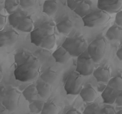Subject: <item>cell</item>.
Masks as SVG:
<instances>
[{
	"mask_svg": "<svg viewBox=\"0 0 122 114\" xmlns=\"http://www.w3.org/2000/svg\"><path fill=\"white\" fill-rule=\"evenodd\" d=\"M39 74V63L38 59L33 54L27 62L18 65L14 71L17 80L21 82H29L34 80Z\"/></svg>",
	"mask_w": 122,
	"mask_h": 114,
	"instance_id": "cell-1",
	"label": "cell"
},
{
	"mask_svg": "<svg viewBox=\"0 0 122 114\" xmlns=\"http://www.w3.org/2000/svg\"><path fill=\"white\" fill-rule=\"evenodd\" d=\"M107 42L104 38H98L94 39L88 46V52L94 63L101 62L106 53Z\"/></svg>",
	"mask_w": 122,
	"mask_h": 114,
	"instance_id": "cell-2",
	"label": "cell"
},
{
	"mask_svg": "<svg viewBox=\"0 0 122 114\" xmlns=\"http://www.w3.org/2000/svg\"><path fill=\"white\" fill-rule=\"evenodd\" d=\"M110 20V14L101 10L92 11L82 18L84 26L88 27H97L104 26Z\"/></svg>",
	"mask_w": 122,
	"mask_h": 114,
	"instance_id": "cell-3",
	"label": "cell"
},
{
	"mask_svg": "<svg viewBox=\"0 0 122 114\" xmlns=\"http://www.w3.org/2000/svg\"><path fill=\"white\" fill-rule=\"evenodd\" d=\"M56 26L51 22H45L30 32L32 43L41 46L43 40L50 34L54 33Z\"/></svg>",
	"mask_w": 122,
	"mask_h": 114,
	"instance_id": "cell-4",
	"label": "cell"
},
{
	"mask_svg": "<svg viewBox=\"0 0 122 114\" xmlns=\"http://www.w3.org/2000/svg\"><path fill=\"white\" fill-rule=\"evenodd\" d=\"M62 46L70 53L72 57H78L87 48L86 42L79 37L67 38L63 42Z\"/></svg>",
	"mask_w": 122,
	"mask_h": 114,
	"instance_id": "cell-5",
	"label": "cell"
},
{
	"mask_svg": "<svg viewBox=\"0 0 122 114\" xmlns=\"http://www.w3.org/2000/svg\"><path fill=\"white\" fill-rule=\"evenodd\" d=\"M83 80L81 75L77 71L71 72L67 78L64 84V90L67 95H77L82 89Z\"/></svg>",
	"mask_w": 122,
	"mask_h": 114,
	"instance_id": "cell-6",
	"label": "cell"
},
{
	"mask_svg": "<svg viewBox=\"0 0 122 114\" xmlns=\"http://www.w3.org/2000/svg\"><path fill=\"white\" fill-rule=\"evenodd\" d=\"M94 62L89 56L81 55L77 57L76 71L83 76H89L94 71Z\"/></svg>",
	"mask_w": 122,
	"mask_h": 114,
	"instance_id": "cell-7",
	"label": "cell"
},
{
	"mask_svg": "<svg viewBox=\"0 0 122 114\" xmlns=\"http://www.w3.org/2000/svg\"><path fill=\"white\" fill-rule=\"evenodd\" d=\"M21 93L15 88L7 90L2 103L6 107L8 111L13 112L18 108Z\"/></svg>",
	"mask_w": 122,
	"mask_h": 114,
	"instance_id": "cell-8",
	"label": "cell"
},
{
	"mask_svg": "<svg viewBox=\"0 0 122 114\" xmlns=\"http://www.w3.org/2000/svg\"><path fill=\"white\" fill-rule=\"evenodd\" d=\"M97 7L99 10L108 14L117 13L122 7V0H98Z\"/></svg>",
	"mask_w": 122,
	"mask_h": 114,
	"instance_id": "cell-9",
	"label": "cell"
},
{
	"mask_svg": "<svg viewBox=\"0 0 122 114\" xmlns=\"http://www.w3.org/2000/svg\"><path fill=\"white\" fill-rule=\"evenodd\" d=\"M19 34L14 30L0 31V48L11 46L16 43Z\"/></svg>",
	"mask_w": 122,
	"mask_h": 114,
	"instance_id": "cell-10",
	"label": "cell"
},
{
	"mask_svg": "<svg viewBox=\"0 0 122 114\" xmlns=\"http://www.w3.org/2000/svg\"><path fill=\"white\" fill-rule=\"evenodd\" d=\"M120 92V91L107 85L101 94L104 103L109 104H112L115 103L117 97Z\"/></svg>",
	"mask_w": 122,
	"mask_h": 114,
	"instance_id": "cell-11",
	"label": "cell"
},
{
	"mask_svg": "<svg viewBox=\"0 0 122 114\" xmlns=\"http://www.w3.org/2000/svg\"><path fill=\"white\" fill-rule=\"evenodd\" d=\"M52 57L57 63L63 64L67 62L72 56L63 46H61L53 52Z\"/></svg>",
	"mask_w": 122,
	"mask_h": 114,
	"instance_id": "cell-12",
	"label": "cell"
},
{
	"mask_svg": "<svg viewBox=\"0 0 122 114\" xmlns=\"http://www.w3.org/2000/svg\"><path fill=\"white\" fill-rule=\"evenodd\" d=\"M36 88L38 94L42 99H47L50 97L52 91L51 84L46 83L43 80H38L36 83Z\"/></svg>",
	"mask_w": 122,
	"mask_h": 114,
	"instance_id": "cell-13",
	"label": "cell"
},
{
	"mask_svg": "<svg viewBox=\"0 0 122 114\" xmlns=\"http://www.w3.org/2000/svg\"><path fill=\"white\" fill-rule=\"evenodd\" d=\"M93 76L97 81L101 83H108L110 80V71L106 67H98L94 70Z\"/></svg>",
	"mask_w": 122,
	"mask_h": 114,
	"instance_id": "cell-14",
	"label": "cell"
},
{
	"mask_svg": "<svg viewBox=\"0 0 122 114\" xmlns=\"http://www.w3.org/2000/svg\"><path fill=\"white\" fill-rule=\"evenodd\" d=\"M84 102L91 103L97 98V93L95 89L91 86H87L85 88H82L79 93Z\"/></svg>",
	"mask_w": 122,
	"mask_h": 114,
	"instance_id": "cell-15",
	"label": "cell"
},
{
	"mask_svg": "<svg viewBox=\"0 0 122 114\" xmlns=\"http://www.w3.org/2000/svg\"><path fill=\"white\" fill-rule=\"evenodd\" d=\"M22 94L26 100L29 103L38 99L39 97L36 86L35 84H30L28 86L23 90Z\"/></svg>",
	"mask_w": 122,
	"mask_h": 114,
	"instance_id": "cell-16",
	"label": "cell"
},
{
	"mask_svg": "<svg viewBox=\"0 0 122 114\" xmlns=\"http://www.w3.org/2000/svg\"><path fill=\"white\" fill-rule=\"evenodd\" d=\"M73 23L71 20L66 19L58 23L56 27L60 33L67 36L71 33L73 29Z\"/></svg>",
	"mask_w": 122,
	"mask_h": 114,
	"instance_id": "cell-17",
	"label": "cell"
},
{
	"mask_svg": "<svg viewBox=\"0 0 122 114\" xmlns=\"http://www.w3.org/2000/svg\"><path fill=\"white\" fill-rule=\"evenodd\" d=\"M58 9V4L54 0H45L43 5V12L48 16L54 15Z\"/></svg>",
	"mask_w": 122,
	"mask_h": 114,
	"instance_id": "cell-18",
	"label": "cell"
},
{
	"mask_svg": "<svg viewBox=\"0 0 122 114\" xmlns=\"http://www.w3.org/2000/svg\"><path fill=\"white\" fill-rule=\"evenodd\" d=\"M74 12L81 17H84L92 12L91 5L88 1L83 0L74 10Z\"/></svg>",
	"mask_w": 122,
	"mask_h": 114,
	"instance_id": "cell-19",
	"label": "cell"
},
{
	"mask_svg": "<svg viewBox=\"0 0 122 114\" xmlns=\"http://www.w3.org/2000/svg\"><path fill=\"white\" fill-rule=\"evenodd\" d=\"M33 28V21L32 18L26 15L20 21L17 29L25 33H30Z\"/></svg>",
	"mask_w": 122,
	"mask_h": 114,
	"instance_id": "cell-20",
	"label": "cell"
},
{
	"mask_svg": "<svg viewBox=\"0 0 122 114\" xmlns=\"http://www.w3.org/2000/svg\"><path fill=\"white\" fill-rule=\"evenodd\" d=\"M106 36L109 40H117L122 37V27L118 26H113L107 31Z\"/></svg>",
	"mask_w": 122,
	"mask_h": 114,
	"instance_id": "cell-21",
	"label": "cell"
},
{
	"mask_svg": "<svg viewBox=\"0 0 122 114\" xmlns=\"http://www.w3.org/2000/svg\"><path fill=\"white\" fill-rule=\"evenodd\" d=\"M26 15V13L20 11L14 12V13L10 14L8 18L9 24L13 28H17V27L20 24V21Z\"/></svg>",
	"mask_w": 122,
	"mask_h": 114,
	"instance_id": "cell-22",
	"label": "cell"
},
{
	"mask_svg": "<svg viewBox=\"0 0 122 114\" xmlns=\"http://www.w3.org/2000/svg\"><path fill=\"white\" fill-rule=\"evenodd\" d=\"M32 55V53H30L29 52L24 50H21L17 52L14 55V61L17 66L25 64L28 61Z\"/></svg>",
	"mask_w": 122,
	"mask_h": 114,
	"instance_id": "cell-23",
	"label": "cell"
},
{
	"mask_svg": "<svg viewBox=\"0 0 122 114\" xmlns=\"http://www.w3.org/2000/svg\"><path fill=\"white\" fill-rule=\"evenodd\" d=\"M41 79L46 83L52 84L57 78V74L55 71L48 70L41 75Z\"/></svg>",
	"mask_w": 122,
	"mask_h": 114,
	"instance_id": "cell-24",
	"label": "cell"
},
{
	"mask_svg": "<svg viewBox=\"0 0 122 114\" xmlns=\"http://www.w3.org/2000/svg\"><path fill=\"white\" fill-rule=\"evenodd\" d=\"M19 6V0H5L4 8L9 14L17 11Z\"/></svg>",
	"mask_w": 122,
	"mask_h": 114,
	"instance_id": "cell-25",
	"label": "cell"
},
{
	"mask_svg": "<svg viewBox=\"0 0 122 114\" xmlns=\"http://www.w3.org/2000/svg\"><path fill=\"white\" fill-rule=\"evenodd\" d=\"M56 43V38L54 33L50 34L43 40L40 47L47 50H51L54 48Z\"/></svg>",
	"mask_w": 122,
	"mask_h": 114,
	"instance_id": "cell-26",
	"label": "cell"
},
{
	"mask_svg": "<svg viewBox=\"0 0 122 114\" xmlns=\"http://www.w3.org/2000/svg\"><path fill=\"white\" fill-rule=\"evenodd\" d=\"M45 102L42 100L37 99L36 100L30 102L29 104V110L30 112L33 114H39L41 113L44 108Z\"/></svg>",
	"mask_w": 122,
	"mask_h": 114,
	"instance_id": "cell-27",
	"label": "cell"
},
{
	"mask_svg": "<svg viewBox=\"0 0 122 114\" xmlns=\"http://www.w3.org/2000/svg\"><path fill=\"white\" fill-rule=\"evenodd\" d=\"M58 110L57 106L51 102H45L44 108L41 112L42 114H57Z\"/></svg>",
	"mask_w": 122,
	"mask_h": 114,
	"instance_id": "cell-28",
	"label": "cell"
},
{
	"mask_svg": "<svg viewBox=\"0 0 122 114\" xmlns=\"http://www.w3.org/2000/svg\"><path fill=\"white\" fill-rule=\"evenodd\" d=\"M107 85L118 91H122V77L121 76H116L111 78L108 82Z\"/></svg>",
	"mask_w": 122,
	"mask_h": 114,
	"instance_id": "cell-29",
	"label": "cell"
},
{
	"mask_svg": "<svg viewBox=\"0 0 122 114\" xmlns=\"http://www.w3.org/2000/svg\"><path fill=\"white\" fill-rule=\"evenodd\" d=\"M101 108L97 103H92L87 106L84 109V114H100Z\"/></svg>",
	"mask_w": 122,
	"mask_h": 114,
	"instance_id": "cell-30",
	"label": "cell"
},
{
	"mask_svg": "<svg viewBox=\"0 0 122 114\" xmlns=\"http://www.w3.org/2000/svg\"><path fill=\"white\" fill-rule=\"evenodd\" d=\"M36 0H19L20 6L23 9H28L35 5Z\"/></svg>",
	"mask_w": 122,
	"mask_h": 114,
	"instance_id": "cell-31",
	"label": "cell"
},
{
	"mask_svg": "<svg viewBox=\"0 0 122 114\" xmlns=\"http://www.w3.org/2000/svg\"><path fill=\"white\" fill-rule=\"evenodd\" d=\"M83 0H67L68 7L71 10L74 11Z\"/></svg>",
	"mask_w": 122,
	"mask_h": 114,
	"instance_id": "cell-32",
	"label": "cell"
},
{
	"mask_svg": "<svg viewBox=\"0 0 122 114\" xmlns=\"http://www.w3.org/2000/svg\"><path fill=\"white\" fill-rule=\"evenodd\" d=\"M116 114L115 109L111 106H106L101 109L100 114Z\"/></svg>",
	"mask_w": 122,
	"mask_h": 114,
	"instance_id": "cell-33",
	"label": "cell"
},
{
	"mask_svg": "<svg viewBox=\"0 0 122 114\" xmlns=\"http://www.w3.org/2000/svg\"><path fill=\"white\" fill-rule=\"evenodd\" d=\"M115 23L117 25L122 27V11H119L116 13Z\"/></svg>",
	"mask_w": 122,
	"mask_h": 114,
	"instance_id": "cell-34",
	"label": "cell"
},
{
	"mask_svg": "<svg viewBox=\"0 0 122 114\" xmlns=\"http://www.w3.org/2000/svg\"><path fill=\"white\" fill-rule=\"evenodd\" d=\"M7 90L4 86L0 84V103H2Z\"/></svg>",
	"mask_w": 122,
	"mask_h": 114,
	"instance_id": "cell-35",
	"label": "cell"
},
{
	"mask_svg": "<svg viewBox=\"0 0 122 114\" xmlns=\"http://www.w3.org/2000/svg\"><path fill=\"white\" fill-rule=\"evenodd\" d=\"M6 21H7L6 17L0 14V31L2 30V29L4 28L5 25L6 24Z\"/></svg>",
	"mask_w": 122,
	"mask_h": 114,
	"instance_id": "cell-36",
	"label": "cell"
},
{
	"mask_svg": "<svg viewBox=\"0 0 122 114\" xmlns=\"http://www.w3.org/2000/svg\"><path fill=\"white\" fill-rule=\"evenodd\" d=\"M115 103L118 106L122 107V91H120L119 95H118Z\"/></svg>",
	"mask_w": 122,
	"mask_h": 114,
	"instance_id": "cell-37",
	"label": "cell"
},
{
	"mask_svg": "<svg viewBox=\"0 0 122 114\" xmlns=\"http://www.w3.org/2000/svg\"><path fill=\"white\" fill-rule=\"evenodd\" d=\"M67 114H81V112L77 110V109L73 108V109H69L67 112H66Z\"/></svg>",
	"mask_w": 122,
	"mask_h": 114,
	"instance_id": "cell-38",
	"label": "cell"
},
{
	"mask_svg": "<svg viewBox=\"0 0 122 114\" xmlns=\"http://www.w3.org/2000/svg\"><path fill=\"white\" fill-rule=\"evenodd\" d=\"M8 110L7 109L6 107L2 104V103H0V114H3L7 113Z\"/></svg>",
	"mask_w": 122,
	"mask_h": 114,
	"instance_id": "cell-39",
	"label": "cell"
},
{
	"mask_svg": "<svg viewBox=\"0 0 122 114\" xmlns=\"http://www.w3.org/2000/svg\"><path fill=\"white\" fill-rule=\"evenodd\" d=\"M116 55L117 58L120 59V61H122V47L120 48L116 52Z\"/></svg>",
	"mask_w": 122,
	"mask_h": 114,
	"instance_id": "cell-40",
	"label": "cell"
},
{
	"mask_svg": "<svg viewBox=\"0 0 122 114\" xmlns=\"http://www.w3.org/2000/svg\"><path fill=\"white\" fill-rule=\"evenodd\" d=\"M2 78H3V72H2V70L0 69V82L2 81Z\"/></svg>",
	"mask_w": 122,
	"mask_h": 114,
	"instance_id": "cell-41",
	"label": "cell"
},
{
	"mask_svg": "<svg viewBox=\"0 0 122 114\" xmlns=\"http://www.w3.org/2000/svg\"><path fill=\"white\" fill-rule=\"evenodd\" d=\"M116 114H122V109H120V110H119V111L117 112Z\"/></svg>",
	"mask_w": 122,
	"mask_h": 114,
	"instance_id": "cell-42",
	"label": "cell"
},
{
	"mask_svg": "<svg viewBox=\"0 0 122 114\" xmlns=\"http://www.w3.org/2000/svg\"></svg>",
	"mask_w": 122,
	"mask_h": 114,
	"instance_id": "cell-43",
	"label": "cell"
}]
</instances>
